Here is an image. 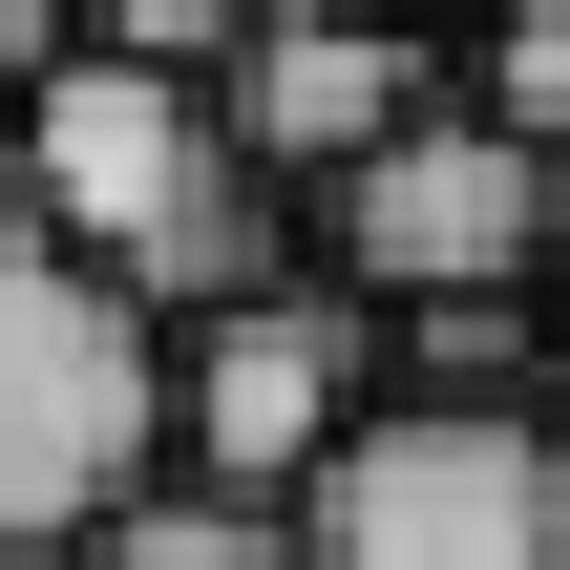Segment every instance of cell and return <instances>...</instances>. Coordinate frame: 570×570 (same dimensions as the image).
<instances>
[{
    "label": "cell",
    "mask_w": 570,
    "mask_h": 570,
    "mask_svg": "<svg viewBox=\"0 0 570 570\" xmlns=\"http://www.w3.org/2000/svg\"><path fill=\"white\" fill-rule=\"evenodd\" d=\"M0 190L63 254H106L148 317H212L296 254V190L233 148L212 63H148V42H42V85L0 106Z\"/></svg>",
    "instance_id": "obj_1"
},
{
    "label": "cell",
    "mask_w": 570,
    "mask_h": 570,
    "mask_svg": "<svg viewBox=\"0 0 570 570\" xmlns=\"http://www.w3.org/2000/svg\"><path fill=\"white\" fill-rule=\"evenodd\" d=\"M275 508L296 570H570V444L529 381H381Z\"/></svg>",
    "instance_id": "obj_2"
},
{
    "label": "cell",
    "mask_w": 570,
    "mask_h": 570,
    "mask_svg": "<svg viewBox=\"0 0 570 570\" xmlns=\"http://www.w3.org/2000/svg\"><path fill=\"white\" fill-rule=\"evenodd\" d=\"M127 465H169V317L0 190V550H63Z\"/></svg>",
    "instance_id": "obj_3"
},
{
    "label": "cell",
    "mask_w": 570,
    "mask_h": 570,
    "mask_svg": "<svg viewBox=\"0 0 570 570\" xmlns=\"http://www.w3.org/2000/svg\"><path fill=\"white\" fill-rule=\"evenodd\" d=\"M550 212H570V169L508 106H465V63H444L402 127H360L317 169V275H360V296H550Z\"/></svg>",
    "instance_id": "obj_4"
},
{
    "label": "cell",
    "mask_w": 570,
    "mask_h": 570,
    "mask_svg": "<svg viewBox=\"0 0 570 570\" xmlns=\"http://www.w3.org/2000/svg\"><path fill=\"white\" fill-rule=\"evenodd\" d=\"M360 402H381V296L317 275V254H275L254 296L169 317V465H212V487H296Z\"/></svg>",
    "instance_id": "obj_5"
},
{
    "label": "cell",
    "mask_w": 570,
    "mask_h": 570,
    "mask_svg": "<svg viewBox=\"0 0 570 570\" xmlns=\"http://www.w3.org/2000/svg\"><path fill=\"white\" fill-rule=\"evenodd\" d=\"M423 85H444V21H381V0H233V42H212V106H233V148L275 190H317Z\"/></svg>",
    "instance_id": "obj_6"
},
{
    "label": "cell",
    "mask_w": 570,
    "mask_h": 570,
    "mask_svg": "<svg viewBox=\"0 0 570 570\" xmlns=\"http://www.w3.org/2000/svg\"><path fill=\"white\" fill-rule=\"evenodd\" d=\"M63 570H296V508L275 487H212V465H127L63 529Z\"/></svg>",
    "instance_id": "obj_7"
},
{
    "label": "cell",
    "mask_w": 570,
    "mask_h": 570,
    "mask_svg": "<svg viewBox=\"0 0 570 570\" xmlns=\"http://www.w3.org/2000/svg\"><path fill=\"white\" fill-rule=\"evenodd\" d=\"M444 63H465V106H508V127L570 169V0H487V21H444Z\"/></svg>",
    "instance_id": "obj_8"
},
{
    "label": "cell",
    "mask_w": 570,
    "mask_h": 570,
    "mask_svg": "<svg viewBox=\"0 0 570 570\" xmlns=\"http://www.w3.org/2000/svg\"><path fill=\"white\" fill-rule=\"evenodd\" d=\"M63 42H148V63H212L233 0H63Z\"/></svg>",
    "instance_id": "obj_9"
},
{
    "label": "cell",
    "mask_w": 570,
    "mask_h": 570,
    "mask_svg": "<svg viewBox=\"0 0 570 570\" xmlns=\"http://www.w3.org/2000/svg\"><path fill=\"white\" fill-rule=\"evenodd\" d=\"M529 423H550V444H570V296H550V317H529Z\"/></svg>",
    "instance_id": "obj_10"
},
{
    "label": "cell",
    "mask_w": 570,
    "mask_h": 570,
    "mask_svg": "<svg viewBox=\"0 0 570 570\" xmlns=\"http://www.w3.org/2000/svg\"><path fill=\"white\" fill-rule=\"evenodd\" d=\"M42 42H63V0H0V106L42 85Z\"/></svg>",
    "instance_id": "obj_11"
},
{
    "label": "cell",
    "mask_w": 570,
    "mask_h": 570,
    "mask_svg": "<svg viewBox=\"0 0 570 570\" xmlns=\"http://www.w3.org/2000/svg\"><path fill=\"white\" fill-rule=\"evenodd\" d=\"M381 21H487V0H381Z\"/></svg>",
    "instance_id": "obj_12"
},
{
    "label": "cell",
    "mask_w": 570,
    "mask_h": 570,
    "mask_svg": "<svg viewBox=\"0 0 570 570\" xmlns=\"http://www.w3.org/2000/svg\"><path fill=\"white\" fill-rule=\"evenodd\" d=\"M550 296H570V212H550Z\"/></svg>",
    "instance_id": "obj_13"
},
{
    "label": "cell",
    "mask_w": 570,
    "mask_h": 570,
    "mask_svg": "<svg viewBox=\"0 0 570 570\" xmlns=\"http://www.w3.org/2000/svg\"><path fill=\"white\" fill-rule=\"evenodd\" d=\"M0 570H63V550H0Z\"/></svg>",
    "instance_id": "obj_14"
}]
</instances>
